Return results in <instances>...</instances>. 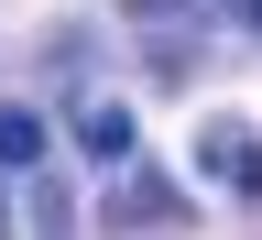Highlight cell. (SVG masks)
Here are the masks:
<instances>
[{"label": "cell", "instance_id": "6da1fadb", "mask_svg": "<svg viewBox=\"0 0 262 240\" xmlns=\"http://www.w3.org/2000/svg\"><path fill=\"white\" fill-rule=\"evenodd\" d=\"M196 164H208L219 186L262 197V131H241V120H208V131H196Z\"/></svg>", "mask_w": 262, "mask_h": 240}, {"label": "cell", "instance_id": "7a4b0ae2", "mask_svg": "<svg viewBox=\"0 0 262 240\" xmlns=\"http://www.w3.org/2000/svg\"><path fill=\"white\" fill-rule=\"evenodd\" d=\"M66 131H77V153H88V164H120V153H131V110H110V98H88Z\"/></svg>", "mask_w": 262, "mask_h": 240}, {"label": "cell", "instance_id": "3957f363", "mask_svg": "<svg viewBox=\"0 0 262 240\" xmlns=\"http://www.w3.org/2000/svg\"><path fill=\"white\" fill-rule=\"evenodd\" d=\"M0 164H11V175L44 164V120H33V110H0Z\"/></svg>", "mask_w": 262, "mask_h": 240}, {"label": "cell", "instance_id": "277c9868", "mask_svg": "<svg viewBox=\"0 0 262 240\" xmlns=\"http://www.w3.org/2000/svg\"><path fill=\"white\" fill-rule=\"evenodd\" d=\"M164 208H175V186H164V175H120V197H110V219H131V229L164 219Z\"/></svg>", "mask_w": 262, "mask_h": 240}, {"label": "cell", "instance_id": "5b68a950", "mask_svg": "<svg viewBox=\"0 0 262 240\" xmlns=\"http://www.w3.org/2000/svg\"><path fill=\"white\" fill-rule=\"evenodd\" d=\"M241 11H251V22H262V0H241Z\"/></svg>", "mask_w": 262, "mask_h": 240}]
</instances>
